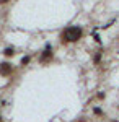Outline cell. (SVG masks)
I'll use <instances>...</instances> for the list:
<instances>
[{"label":"cell","instance_id":"1","mask_svg":"<svg viewBox=\"0 0 119 122\" xmlns=\"http://www.w3.org/2000/svg\"><path fill=\"white\" fill-rule=\"evenodd\" d=\"M83 36V28L82 26H67L60 33V42L69 44V42H77Z\"/></svg>","mask_w":119,"mask_h":122},{"label":"cell","instance_id":"2","mask_svg":"<svg viewBox=\"0 0 119 122\" xmlns=\"http://www.w3.org/2000/svg\"><path fill=\"white\" fill-rule=\"evenodd\" d=\"M52 59H54V52H52V49H44L43 54L39 56V62H41V64H47V62H51Z\"/></svg>","mask_w":119,"mask_h":122},{"label":"cell","instance_id":"3","mask_svg":"<svg viewBox=\"0 0 119 122\" xmlns=\"http://www.w3.org/2000/svg\"><path fill=\"white\" fill-rule=\"evenodd\" d=\"M13 73V67H11V64L10 62H2L0 64V75L3 76H8Z\"/></svg>","mask_w":119,"mask_h":122},{"label":"cell","instance_id":"4","mask_svg":"<svg viewBox=\"0 0 119 122\" xmlns=\"http://www.w3.org/2000/svg\"><path fill=\"white\" fill-rule=\"evenodd\" d=\"M3 56L7 57V59L13 57V56H15V47H13V46H11V47H5V49H3Z\"/></svg>","mask_w":119,"mask_h":122},{"label":"cell","instance_id":"5","mask_svg":"<svg viewBox=\"0 0 119 122\" xmlns=\"http://www.w3.org/2000/svg\"><path fill=\"white\" fill-rule=\"evenodd\" d=\"M31 62V56H25V57H21V65L25 67V65H28Z\"/></svg>","mask_w":119,"mask_h":122},{"label":"cell","instance_id":"6","mask_svg":"<svg viewBox=\"0 0 119 122\" xmlns=\"http://www.w3.org/2000/svg\"><path fill=\"white\" fill-rule=\"evenodd\" d=\"M93 114L95 116H103V109L101 107H93Z\"/></svg>","mask_w":119,"mask_h":122},{"label":"cell","instance_id":"7","mask_svg":"<svg viewBox=\"0 0 119 122\" xmlns=\"http://www.w3.org/2000/svg\"><path fill=\"white\" fill-rule=\"evenodd\" d=\"M100 60H101V54H100V52H98L96 56L93 57V62H95V64H100Z\"/></svg>","mask_w":119,"mask_h":122},{"label":"cell","instance_id":"8","mask_svg":"<svg viewBox=\"0 0 119 122\" xmlns=\"http://www.w3.org/2000/svg\"><path fill=\"white\" fill-rule=\"evenodd\" d=\"M104 98H106V94L103 93V91H101V93H98V99H104Z\"/></svg>","mask_w":119,"mask_h":122},{"label":"cell","instance_id":"9","mask_svg":"<svg viewBox=\"0 0 119 122\" xmlns=\"http://www.w3.org/2000/svg\"><path fill=\"white\" fill-rule=\"evenodd\" d=\"M8 2H10V0H0V5H7Z\"/></svg>","mask_w":119,"mask_h":122},{"label":"cell","instance_id":"10","mask_svg":"<svg viewBox=\"0 0 119 122\" xmlns=\"http://www.w3.org/2000/svg\"><path fill=\"white\" fill-rule=\"evenodd\" d=\"M0 122H3V117H2V116H0Z\"/></svg>","mask_w":119,"mask_h":122}]
</instances>
